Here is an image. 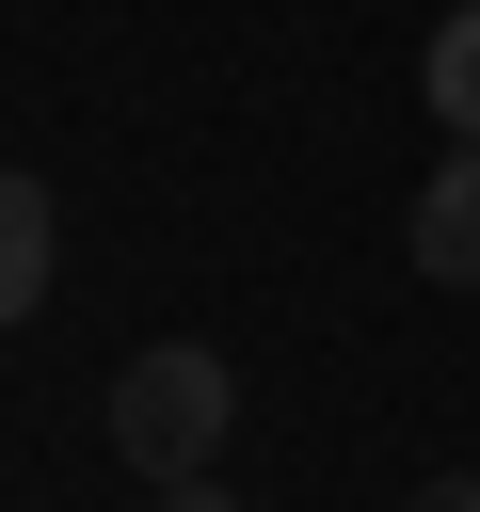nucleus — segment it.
<instances>
[{"mask_svg": "<svg viewBox=\"0 0 480 512\" xmlns=\"http://www.w3.org/2000/svg\"><path fill=\"white\" fill-rule=\"evenodd\" d=\"M224 416H240V384H224V352H192V336L128 352V384H112V448H128L144 480H208Z\"/></svg>", "mask_w": 480, "mask_h": 512, "instance_id": "obj_1", "label": "nucleus"}, {"mask_svg": "<svg viewBox=\"0 0 480 512\" xmlns=\"http://www.w3.org/2000/svg\"><path fill=\"white\" fill-rule=\"evenodd\" d=\"M416 272L432 288H480V144H448L416 176Z\"/></svg>", "mask_w": 480, "mask_h": 512, "instance_id": "obj_2", "label": "nucleus"}, {"mask_svg": "<svg viewBox=\"0 0 480 512\" xmlns=\"http://www.w3.org/2000/svg\"><path fill=\"white\" fill-rule=\"evenodd\" d=\"M48 256H64V224H48V192L0 160V320H32V304H48Z\"/></svg>", "mask_w": 480, "mask_h": 512, "instance_id": "obj_3", "label": "nucleus"}, {"mask_svg": "<svg viewBox=\"0 0 480 512\" xmlns=\"http://www.w3.org/2000/svg\"><path fill=\"white\" fill-rule=\"evenodd\" d=\"M416 96H432V128H448V144H480V0H464V16H432Z\"/></svg>", "mask_w": 480, "mask_h": 512, "instance_id": "obj_4", "label": "nucleus"}, {"mask_svg": "<svg viewBox=\"0 0 480 512\" xmlns=\"http://www.w3.org/2000/svg\"><path fill=\"white\" fill-rule=\"evenodd\" d=\"M416 512H480V464H448V480H416Z\"/></svg>", "mask_w": 480, "mask_h": 512, "instance_id": "obj_5", "label": "nucleus"}, {"mask_svg": "<svg viewBox=\"0 0 480 512\" xmlns=\"http://www.w3.org/2000/svg\"><path fill=\"white\" fill-rule=\"evenodd\" d=\"M160 512H240V496L224 480H160Z\"/></svg>", "mask_w": 480, "mask_h": 512, "instance_id": "obj_6", "label": "nucleus"}]
</instances>
